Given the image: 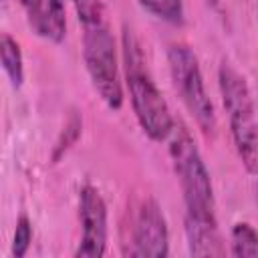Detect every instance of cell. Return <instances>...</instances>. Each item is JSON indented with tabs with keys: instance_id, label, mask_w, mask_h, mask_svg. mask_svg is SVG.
Masks as SVG:
<instances>
[{
	"instance_id": "cell-1",
	"label": "cell",
	"mask_w": 258,
	"mask_h": 258,
	"mask_svg": "<svg viewBox=\"0 0 258 258\" xmlns=\"http://www.w3.org/2000/svg\"><path fill=\"white\" fill-rule=\"evenodd\" d=\"M169 159L183 198V230L191 256H224L226 248L218 230L216 198L204 157L181 121L167 137Z\"/></svg>"
},
{
	"instance_id": "cell-2",
	"label": "cell",
	"mask_w": 258,
	"mask_h": 258,
	"mask_svg": "<svg viewBox=\"0 0 258 258\" xmlns=\"http://www.w3.org/2000/svg\"><path fill=\"white\" fill-rule=\"evenodd\" d=\"M81 36H83V60L87 75L103 99V103L119 111L123 105V79L117 56L115 36L111 32L107 12L101 0H73Z\"/></svg>"
},
{
	"instance_id": "cell-3",
	"label": "cell",
	"mask_w": 258,
	"mask_h": 258,
	"mask_svg": "<svg viewBox=\"0 0 258 258\" xmlns=\"http://www.w3.org/2000/svg\"><path fill=\"white\" fill-rule=\"evenodd\" d=\"M121 64L123 81L139 127L151 141H167L175 119L147 69L139 38L127 24L121 32Z\"/></svg>"
},
{
	"instance_id": "cell-4",
	"label": "cell",
	"mask_w": 258,
	"mask_h": 258,
	"mask_svg": "<svg viewBox=\"0 0 258 258\" xmlns=\"http://www.w3.org/2000/svg\"><path fill=\"white\" fill-rule=\"evenodd\" d=\"M218 87L236 153L248 173H258V123L250 87L226 60L218 69Z\"/></svg>"
},
{
	"instance_id": "cell-5",
	"label": "cell",
	"mask_w": 258,
	"mask_h": 258,
	"mask_svg": "<svg viewBox=\"0 0 258 258\" xmlns=\"http://www.w3.org/2000/svg\"><path fill=\"white\" fill-rule=\"evenodd\" d=\"M167 64H169L171 83L181 103L196 119L202 133L214 135L216 133V111L206 91L204 75H202L196 52L185 42H173L167 48Z\"/></svg>"
},
{
	"instance_id": "cell-6",
	"label": "cell",
	"mask_w": 258,
	"mask_h": 258,
	"mask_svg": "<svg viewBox=\"0 0 258 258\" xmlns=\"http://www.w3.org/2000/svg\"><path fill=\"white\" fill-rule=\"evenodd\" d=\"M81 240L75 250L77 258H99L107 250V204L101 191L87 183L79 189Z\"/></svg>"
},
{
	"instance_id": "cell-7",
	"label": "cell",
	"mask_w": 258,
	"mask_h": 258,
	"mask_svg": "<svg viewBox=\"0 0 258 258\" xmlns=\"http://www.w3.org/2000/svg\"><path fill=\"white\" fill-rule=\"evenodd\" d=\"M167 254H169V230L165 216L153 198H145L133 222L129 256L163 258Z\"/></svg>"
},
{
	"instance_id": "cell-8",
	"label": "cell",
	"mask_w": 258,
	"mask_h": 258,
	"mask_svg": "<svg viewBox=\"0 0 258 258\" xmlns=\"http://www.w3.org/2000/svg\"><path fill=\"white\" fill-rule=\"evenodd\" d=\"M26 22L36 36L58 44L67 36L64 0H20Z\"/></svg>"
},
{
	"instance_id": "cell-9",
	"label": "cell",
	"mask_w": 258,
	"mask_h": 258,
	"mask_svg": "<svg viewBox=\"0 0 258 258\" xmlns=\"http://www.w3.org/2000/svg\"><path fill=\"white\" fill-rule=\"evenodd\" d=\"M0 60L2 69L14 89L22 87L24 81V60H22V50L16 38H12L8 32L2 34L0 38Z\"/></svg>"
},
{
	"instance_id": "cell-10",
	"label": "cell",
	"mask_w": 258,
	"mask_h": 258,
	"mask_svg": "<svg viewBox=\"0 0 258 258\" xmlns=\"http://www.w3.org/2000/svg\"><path fill=\"white\" fill-rule=\"evenodd\" d=\"M230 254L236 258L258 256V230L248 222H236L230 232Z\"/></svg>"
},
{
	"instance_id": "cell-11",
	"label": "cell",
	"mask_w": 258,
	"mask_h": 258,
	"mask_svg": "<svg viewBox=\"0 0 258 258\" xmlns=\"http://www.w3.org/2000/svg\"><path fill=\"white\" fill-rule=\"evenodd\" d=\"M137 2L151 16H155L167 24L183 22V0H137Z\"/></svg>"
},
{
	"instance_id": "cell-12",
	"label": "cell",
	"mask_w": 258,
	"mask_h": 258,
	"mask_svg": "<svg viewBox=\"0 0 258 258\" xmlns=\"http://www.w3.org/2000/svg\"><path fill=\"white\" fill-rule=\"evenodd\" d=\"M81 125H83V123H81V117L73 111L71 117H69V121L64 123L62 131H60V135H58L54 147H52V161H58V159L75 145V141H77L79 135H81Z\"/></svg>"
},
{
	"instance_id": "cell-13",
	"label": "cell",
	"mask_w": 258,
	"mask_h": 258,
	"mask_svg": "<svg viewBox=\"0 0 258 258\" xmlns=\"http://www.w3.org/2000/svg\"><path fill=\"white\" fill-rule=\"evenodd\" d=\"M32 242V222L26 216H20L16 220L14 228V238H12V256L14 258H24Z\"/></svg>"
},
{
	"instance_id": "cell-14",
	"label": "cell",
	"mask_w": 258,
	"mask_h": 258,
	"mask_svg": "<svg viewBox=\"0 0 258 258\" xmlns=\"http://www.w3.org/2000/svg\"><path fill=\"white\" fill-rule=\"evenodd\" d=\"M256 20H258V0H256Z\"/></svg>"
}]
</instances>
